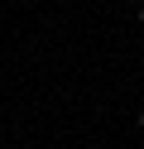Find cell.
Listing matches in <instances>:
<instances>
[{"label":"cell","mask_w":144,"mask_h":149,"mask_svg":"<svg viewBox=\"0 0 144 149\" xmlns=\"http://www.w3.org/2000/svg\"><path fill=\"white\" fill-rule=\"evenodd\" d=\"M139 125H144V111H139Z\"/></svg>","instance_id":"1"}]
</instances>
